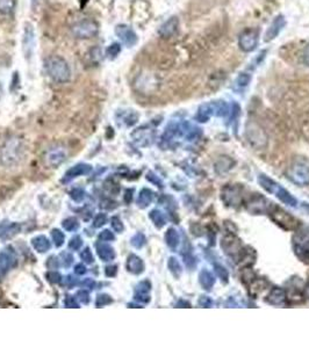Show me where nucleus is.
Here are the masks:
<instances>
[{
	"label": "nucleus",
	"mask_w": 309,
	"mask_h": 348,
	"mask_svg": "<svg viewBox=\"0 0 309 348\" xmlns=\"http://www.w3.org/2000/svg\"><path fill=\"white\" fill-rule=\"evenodd\" d=\"M16 6L15 0H0V14L9 15L14 12Z\"/></svg>",
	"instance_id": "obj_33"
},
{
	"label": "nucleus",
	"mask_w": 309,
	"mask_h": 348,
	"mask_svg": "<svg viewBox=\"0 0 309 348\" xmlns=\"http://www.w3.org/2000/svg\"><path fill=\"white\" fill-rule=\"evenodd\" d=\"M85 195H86V193H85V190L83 188H79V187H76L70 192V198L74 200L75 202H81L85 199Z\"/></svg>",
	"instance_id": "obj_39"
},
{
	"label": "nucleus",
	"mask_w": 309,
	"mask_h": 348,
	"mask_svg": "<svg viewBox=\"0 0 309 348\" xmlns=\"http://www.w3.org/2000/svg\"><path fill=\"white\" fill-rule=\"evenodd\" d=\"M81 246H83V239H81L79 236H75V237H72L70 242H69V248L74 249V251L80 249Z\"/></svg>",
	"instance_id": "obj_45"
},
{
	"label": "nucleus",
	"mask_w": 309,
	"mask_h": 348,
	"mask_svg": "<svg viewBox=\"0 0 309 348\" xmlns=\"http://www.w3.org/2000/svg\"><path fill=\"white\" fill-rule=\"evenodd\" d=\"M130 244L134 246L135 248H142L144 245L147 244V238L146 236L141 232H137L136 235H134L130 239Z\"/></svg>",
	"instance_id": "obj_36"
},
{
	"label": "nucleus",
	"mask_w": 309,
	"mask_h": 348,
	"mask_svg": "<svg viewBox=\"0 0 309 348\" xmlns=\"http://www.w3.org/2000/svg\"><path fill=\"white\" fill-rule=\"evenodd\" d=\"M16 264V259L12 252L7 249L0 252V278L7 273L9 269L13 268Z\"/></svg>",
	"instance_id": "obj_15"
},
{
	"label": "nucleus",
	"mask_w": 309,
	"mask_h": 348,
	"mask_svg": "<svg viewBox=\"0 0 309 348\" xmlns=\"http://www.w3.org/2000/svg\"><path fill=\"white\" fill-rule=\"evenodd\" d=\"M114 239H115V236L113 235V232H112L111 230H104V231L99 235L100 242H113Z\"/></svg>",
	"instance_id": "obj_49"
},
{
	"label": "nucleus",
	"mask_w": 309,
	"mask_h": 348,
	"mask_svg": "<svg viewBox=\"0 0 309 348\" xmlns=\"http://www.w3.org/2000/svg\"><path fill=\"white\" fill-rule=\"evenodd\" d=\"M285 25H286V21H285L284 15H278L273 20V22H272V25L270 26L268 32H266L265 38H264L265 42L274 40V38L279 35V33L281 32V29L285 27Z\"/></svg>",
	"instance_id": "obj_16"
},
{
	"label": "nucleus",
	"mask_w": 309,
	"mask_h": 348,
	"mask_svg": "<svg viewBox=\"0 0 309 348\" xmlns=\"http://www.w3.org/2000/svg\"><path fill=\"white\" fill-rule=\"evenodd\" d=\"M222 199L228 206H237L241 201V189L236 186H227L223 188Z\"/></svg>",
	"instance_id": "obj_11"
},
{
	"label": "nucleus",
	"mask_w": 309,
	"mask_h": 348,
	"mask_svg": "<svg viewBox=\"0 0 309 348\" xmlns=\"http://www.w3.org/2000/svg\"><path fill=\"white\" fill-rule=\"evenodd\" d=\"M133 194H134V189H127L126 193H124V202L130 203L131 200H133Z\"/></svg>",
	"instance_id": "obj_58"
},
{
	"label": "nucleus",
	"mask_w": 309,
	"mask_h": 348,
	"mask_svg": "<svg viewBox=\"0 0 309 348\" xmlns=\"http://www.w3.org/2000/svg\"><path fill=\"white\" fill-rule=\"evenodd\" d=\"M165 242L170 248L176 249L179 245V235L176 229L170 228L165 234Z\"/></svg>",
	"instance_id": "obj_30"
},
{
	"label": "nucleus",
	"mask_w": 309,
	"mask_h": 348,
	"mask_svg": "<svg viewBox=\"0 0 309 348\" xmlns=\"http://www.w3.org/2000/svg\"><path fill=\"white\" fill-rule=\"evenodd\" d=\"M304 63L309 67V44L306 47L304 52Z\"/></svg>",
	"instance_id": "obj_59"
},
{
	"label": "nucleus",
	"mask_w": 309,
	"mask_h": 348,
	"mask_svg": "<svg viewBox=\"0 0 309 348\" xmlns=\"http://www.w3.org/2000/svg\"><path fill=\"white\" fill-rule=\"evenodd\" d=\"M246 139L252 146L258 147V149L264 147L268 143V137L265 133L257 123L254 122H249L246 126Z\"/></svg>",
	"instance_id": "obj_5"
},
{
	"label": "nucleus",
	"mask_w": 309,
	"mask_h": 348,
	"mask_svg": "<svg viewBox=\"0 0 309 348\" xmlns=\"http://www.w3.org/2000/svg\"><path fill=\"white\" fill-rule=\"evenodd\" d=\"M86 267L83 264H78V265H76V267H75V273L77 274V275H84L85 273H86Z\"/></svg>",
	"instance_id": "obj_56"
},
{
	"label": "nucleus",
	"mask_w": 309,
	"mask_h": 348,
	"mask_svg": "<svg viewBox=\"0 0 309 348\" xmlns=\"http://www.w3.org/2000/svg\"><path fill=\"white\" fill-rule=\"evenodd\" d=\"M62 226L67 231H77L79 229V222L77 221L75 217H68L62 222Z\"/></svg>",
	"instance_id": "obj_35"
},
{
	"label": "nucleus",
	"mask_w": 309,
	"mask_h": 348,
	"mask_svg": "<svg viewBox=\"0 0 309 348\" xmlns=\"http://www.w3.org/2000/svg\"><path fill=\"white\" fill-rule=\"evenodd\" d=\"M44 68L49 77L55 83L64 84L68 83L71 78V69L68 62L58 55L49 56L44 61Z\"/></svg>",
	"instance_id": "obj_1"
},
{
	"label": "nucleus",
	"mask_w": 309,
	"mask_h": 348,
	"mask_svg": "<svg viewBox=\"0 0 309 348\" xmlns=\"http://www.w3.org/2000/svg\"><path fill=\"white\" fill-rule=\"evenodd\" d=\"M258 182H259V185H261L263 188L266 190V192L271 193V194H275V192H277L279 187H280V185H278L274 180L270 179L269 176L263 175V174L258 176Z\"/></svg>",
	"instance_id": "obj_27"
},
{
	"label": "nucleus",
	"mask_w": 309,
	"mask_h": 348,
	"mask_svg": "<svg viewBox=\"0 0 309 348\" xmlns=\"http://www.w3.org/2000/svg\"><path fill=\"white\" fill-rule=\"evenodd\" d=\"M156 133L151 128L144 126L137 128L131 133V139L137 146H149L153 144Z\"/></svg>",
	"instance_id": "obj_6"
},
{
	"label": "nucleus",
	"mask_w": 309,
	"mask_h": 348,
	"mask_svg": "<svg viewBox=\"0 0 309 348\" xmlns=\"http://www.w3.org/2000/svg\"><path fill=\"white\" fill-rule=\"evenodd\" d=\"M199 304H200V307H202V308H210V307H212L213 302H212V300H210L209 297L201 296V297H200V300H199Z\"/></svg>",
	"instance_id": "obj_55"
},
{
	"label": "nucleus",
	"mask_w": 309,
	"mask_h": 348,
	"mask_svg": "<svg viewBox=\"0 0 309 348\" xmlns=\"http://www.w3.org/2000/svg\"><path fill=\"white\" fill-rule=\"evenodd\" d=\"M106 222H107V215L100 212V214H98L94 217L93 226L94 228H101V226H104L105 224H106Z\"/></svg>",
	"instance_id": "obj_46"
},
{
	"label": "nucleus",
	"mask_w": 309,
	"mask_h": 348,
	"mask_svg": "<svg viewBox=\"0 0 309 348\" xmlns=\"http://www.w3.org/2000/svg\"><path fill=\"white\" fill-rule=\"evenodd\" d=\"M51 236H52V241H54L56 247H61V246L64 244L65 236H64L63 232L61 231V230L54 229L51 231Z\"/></svg>",
	"instance_id": "obj_37"
},
{
	"label": "nucleus",
	"mask_w": 309,
	"mask_h": 348,
	"mask_svg": "<svg viewBox=\"0 0 309 348\" xmlns=\"http://www.w3.org/2000/svg\"><path fill=\"white\" fill-rule=\"evenodd\" d=\"M230 160H232V159H230L229 157H221V158H220L218 162L215 163V171H216V172H219V173L228 172V171L232 167V165L235 164V162H232V163L227 164L228 162H230Z\"/></svg>",
	"instance_id": "obj_32"
},
{
	"label": "nucleus",
	"mask_w": 309,
	"mask_h": 348,
	"mask_svg": "<svg viewBox=\"0 0 309 348\" xmlns=\"http://www.w3.org/2000/svg\"><path fill=\"white\" fill-rule=\"evenodd\" d=\"M179 28V20L177 16H172L169 20H166L160 26L158 29V34L163 38H170L178 32Z\"/></svg>",
	"instance_id": "obj_13"
},
{
	"label": "nucleus",
	"mask_w": 309,
	"mask_h": 348,
	"mask_svg": "<svg viewBox=\"0 0 309 348\" xmlns=\"http://www.w3.org/2000/svg\"><path fill=\"white\" fill-rule=\"evenodd\" d=\"M77 297L83 304H88L90 303V294H88L87 290H79L77 293Z\"/></svg>",
	"instance_id": "obj_51"
},
{
	"label": "nucleus",
	"mask_w": 309,
	"mask_h": 348,
	"mask_svg": "<svg viewBox=\"0 0 309 348\" xmlns=\"http://www.w3.org/2000/svg\"><path fill=\"white\" fill-rule=\"evenodd\" d=\"M94 284H95L94 281L92 280V278H86V280L83 282V285H85V287H87L88 289H93Z\"/></svg>",
	"instance_id": "obj_60"
},
{
	"label": "nucleus",
	"mask_w": 309,
	"mask_h": 348,
	"mask_svg": "<svg viewBox=\"0 0 309 348\" xmlns=\"http://www.w3.org/2000/svg\"><path fill=\"white\" fill-rule=\"evenodd\" d=\"M67 158V153L63 147H52L48 150L44 156V163L50 167H57Z\"/></svg>",
	"instance_id": "obj_10"
},
{
	"label": "nucleus",
	"mask_w": 309,
	"mask_h": 348,
	"mask_svg": "<svg viewBox=\"0 0 309 348\" xmlns=\"http://www.w3.org/2000/svg\"><path fill=\"white\" fill-rule=\"evenodd\" d=\"M250 81H251V75L249 73H245V72H243V73H241L237 78H236L234 83V90L236 92L244 91L245 88L248 87Z\"/></svg>",
	"instance_id": "obj_29"
},
{
	"label": "nucleus",
	"mask_w": 309,
	"mask_h": 348,
	"mask_svg": "<svg viewBox=\"0 0 309 348\" xmlns=\"http://www.w3.org/2000/svg\"><path fill=\"white\" fill-rule=\"evenodd\" d=\"M62 259H63V266L64 267H70V266L74 264V255H72L70 252H62L61 254Z\"/></svg>",
	"instance_id": "obj_50"
},
{
	"label": "nucleus",
	"mask_w": 309,
	"mask_h": 348,
	"mask_svg": "<svg viewBox=\"0 0 309 348\" xmlns=\"http://www.w3.org/2000/svg\"><path fill=\"white\" fill-rule=\"evenodd\" d=\"M111 225H112V228H113L114 231L120 232V234L124 230L123 223L119 217H117V216H113V217L111 218Z\"/></svg>",
	"instance_id": "obj_44"
},
{
	"label": "nucleus",
	"mask_w": 309,
	"mask_h": 348,
	"mask_svg": "<svg viewBox=\"0 0 309 348\" xmlns=\"http://www.w3.org/2000/svg\"><path fill=\"white\" fill-rule=\"evenodd\" d=\"M115 35L119 37L121 43L124 44L128 48L134 47V45L137 43V41H139V37H137L134 29L123 24L117 25L116 27H115Z\"/></svg>",
	"instance_id": "obj_7"
},
{
	"label": "nucleus",
	"mask_w": 309,
	"mask_h": 348,
	"mask_svg": "<svg viewBox=\"0 0 309 348\" xmlns=\"http://www.w3.org/2000/svg\"><path fill=\"white\" fill-rule=\"evenodd\" d=\"M117 273V266L112 265V266H107L106 269H105V274H106V277L108 278H114L115 275Z\"/></svg>",
	"instance_id": "obj_53"
},
{
	"label": "nucleus",
	"mask_w": 309,
	"mask_h": 348,
	"mask_svg": "<svg viewBox=\"0 0 309 348\" xmlns=\"http://www.w3.org/2000/svg\"><path fill=\"white\" fill-rule=\"evenodd\" d=\"M32 245L39 253H47L49 249L51 248V244L49 239L45 236H36L32 239Z\"/></svg>",
	"instance_id": "obj_22"
},
{
	"label": "nucleus",
	"mask_w": 309,
	"mask_h": 348,
	"mask_svg": "<svg viewBox=\"0 0 309 348\" xmlns=\"http://www.w3.org/2000/svg\"><path fill=\"white\" fill-rule=\"evenodd\" d=\"M113 300H112L111 296H108L106 294H100L97 296V301H95V307L97 308H103L106 307V305L111 304Z\"/></svg>",
	"instance_id": "obj_41"
},
{
	"label": "nucleus",
	"mask_w": 309,
	"mask_h": 348,
	"mask_svg": "<svg viewBox=\"0 0 309 348\" xmlns=\"http://www.w3.org/2000/svg\"><path fill=\"white\" fill-rule=\"evenodd\" d=\"M21 226L18 223H2L0 224V238L9 239L20 232Z\"/></svg>",
	"instance_id": "obj_20"
},
{
	"label": "nucleus",
	"mask_w": 309,
	"mask_h": 348,
	"mask_svg": "<svg viewBox=\"0 0 309 348\" xmlns=\"http://www.w3.org/2000/svg\"><path fill=\"white\" fill-rule=\"evenodd\" d=\"M91 172H92L91 165H88V164H78V165L71 167L70 170L67 171V173H65L64 178L62 181L69 182L71 181L72 179L78 178V176L80 175H87V174H90Z\"/></svg>",
	"instance_id": "obj_14"
},
{
	"label": "nucleus",
	"mask_w": 309,
	"mask_h": 348,
	"mask_svg": "<svg viewBox=\"0 0 309 348\" xmlns=\"http://www.w3.org/2000/svg\"><path fill=\"white\" fill-rule=\"evenodd\" d=\"M212 115H215V103L203 104L199 107L198 111H196L195 120L201 123H205L207 121H209Z\"/></svg>",
	"instance_id": "obj_18"
},
{
	"label": "nucleus",
	"mask_w": 309,
	"mask_h": 348,
	"mask_svg": "<svg viewBox=\"0 0 309 348\" xmlns=\"http://www.w3.org/2000/svg\"><path fill=\"white\" fill-rule=\"evenodd\" d=\"M221 247L225 253H227L228 255H232V257L241 254L243 252L241 242H239V239L232 234L226 235L225 237L222 238Z\"/></svg>",
	"instance_id": "obj_9"
},
{
	"label": "nucleus",
	"mask_w": 309,
	"mask_h": 348,
	"mask_svg": "<svg viewBox=\"0 0 309 348\" xmlns=\"http://www.w3.org/2000/svg\"><path fill=\"white\" fill-rule=\"evenodd\" d=\"M154 192L149 188H143L140 192L139 198H137V206L140 207V208H147V207L150 206V203L153 202L154 200Z\"/></svg>",
	"instance_id": "obj_25"
},
{
	"label": "nucleus",
	"mask_w": 309,
	"mask_h": 348,
	"mask_svg": "<svg viewBox=\"0 0 309 348\" xmlns=\"http://www.w3.org/2000/svg\"><path fill=\"white\" fill-rule=\"evenodd\" d=\"M147 180H149V181H151L153 183H154V185H157L158 187H163V183L162 181H160L158 176H156L154 175V173H148V175H147Z\"/></svg>",
	"instance_id": "obj_54"
},
{
	"label": "nucleus",
	"mask_w": 309,
	"mask_h": 348,
	"mask_svg": "<svg viewBox=\"0 0 309 348\" xmlns=\"http://www.w3.org/2000/svg\"><path fill=\"white\" fill-rule=\"evenodd\" d=\"M35 47V34L34 29L31 25H26L24 35V52L27 60H31Z\"/></svg>",
	"instance_id": "obj_12"
},
{
	"label": "nucleus",
	"mask_w": 309,
	"mask_h": 348,
	"mask_svg": "<svg viewBox=\"0 0 309 348\" xmlns=\"http://www.w3.org/2000/svg\"><path fill=\"white\" fill-rule=\"evenodd\" d=\"M258 44V33L254 29H246L239 35L238 45L241 50L245 52H250L255 50Z\"/></svg>",
	"instance_id": "obj_8"
},
{
	"label": "nucleus",
	"mask_w": 309,
	"mask_h": 348,
	"mask_svg": "<svg viewBox=\"0 0 309 348\" xmlns=\"http://www.w3.org/2000/svg\"><path fill=\"white\" fill-rule=\"evenodd\" d=\"M287 178L298 186L309 185V166L304 163H294L287 171Z\"/></svg>",
	"instance_id": "obj_4"
},
{
	"label": "nucleus",
	"mask_w": 309,
	"mask_h": 348,
	"mask_svg": "<svg viewBox=\"0 0 309 348\" xmlns=\"http://www.w3.org/2000/svg\"><path fill=\"white\" fill-rule=\"evenodd\" d=\"M97 253H98V257H99L101 260L105 261V262L114 260L115 257H116V253H115L114 248L112 247L111 245L105 244V242L98 243Z\"/></svg>",
	"instance_id": "obj_19"
},
{
	"label": "nucleus",
	"mask_w": 309,
	"mask_h": 348,
	"mask_svg": "<svg viewBox=\"0 0 309 348\" xmlns=\"http://www.w3.org/2000/svg\"><path fill=\"white\" fill-rule=\"evenodd\" d=\"M121 52V45L119 43H113L111 45H108V48L106 49V56L110 60H114L116 58L119 54Z\"/></svg>",
	"instance_id": "obj_38"
},
{
	"label": "nucleus",
	"mask_w": 309,
	"mask_h": 348,
	"mask_svg": "<svg viewBox=\"0 0 309 348\" xmlns=\"http://www.w3.org/2000/svg\"><path fill=\"white\" fill-rule=\"evenodd\" d=\"M47 280L50 283H60L62 280V275L57 271H50L47 273Z\"/></svg>",
	"instance_id": "obj_47"
},
{
	"label": "nucleus",
	"mask_w": 309,
	"mask_h": 348,
	"mask_svg": "<svg viewBox=\"0 0 309 348\" xmlns=\"http://www.w3.org/2000/svg\"><path fill=\"white\" fill-rule=\"evenodd\" d=\"M151 290V283L148 280L140 282L136 285V295H149Z\"/></svg>",
	"instance_id": "obj_40"
},
{
	"label": "nucleus",
	"mask_w": 309,
	"mask_h": 348,
	"mask_svg": "<svg viewBox=\"0 0 309 348\" xmlns=\"http://www.w3.org/2000/svg\"><path fill=\"white\" fill-rule=\"evenodd\" d=\"M275 196L280 200V201L282 203H285V205H287V206H291V207H295L298 205V201H297V199L294 198L293 195L291 194V193L288 192L287 189H285V188H282V187L280 186L278 188L277 192H275Z\"/></svg>",
	"instance_id": "obj_24"
},
{
	"label": "nucleus",
	"mask_w": 309,
	"mask_h": 348,
	"mask_svg": "<svg viewBox=\"0 0 309 348\" xmlns=\"http://www.w3.org/2000/svg\"><path fill=\"white\" fill-rule=\"evenodd\" d=\"M127 271L134 275H140L144 272V262L136 254H130L127 259Z\"/></svg>",
	"instance_id": "obj_17"
},
{
	"label": "nucleus",
	"mask_w": 309,
	"mask_h": 348,
	"mask_svg": "<svg viewBox=\"0 0 309 348\" xmlns=\"http://www.w3.org/2000/svg\"><path fill=\"white\" fill-rule=\"evenodd\" d=\"M120 122H122L126 127H133L139 121V114L134 110H122L117 114Z\"/></svg>",
	"instance_id": "obj_23"
},
{
	"label": "nucleus",
	"mask_w": 309,
	"mask_h": 348,
	"mask_svg": "<svg viewBox=\"0 0 309 348\" xmlns=\"http://www.w3.org/2000/svg\"><path fill=\"white\" fill-rule=\"evenodd\" d=\"M72 35L79 40H90L98 35L99 25L94 20H81L74 24L71 28Z\"/></svg>",
	"instance_id": "obj_3"
},
{
	"label": "nucleus",
	"mask_w": 309,
	"mask_h": 348,
	"mask_svg": "<svg viewBox=\"0 0 309 348\" xmlns=\"http://www.w3.org/2000/svg\"><path fill=\"white\" fill-rule=\"evenodd\" d=\"M149 217L157 229H162L163 226L166 224L165 215H164L163 212L158 209H154L153 211H150Z\"/></svg>",
	"instance_id": "obj_31"
},
{
	"label": "nucleus",
	"mask_w": 309,
	"mask_h": 348,
	"mask_svg": "<svg viewBox=\"0 0 309 348\" xmlns=\"http://www.w3.org/2000/svg\"><path fill=\"white\" fill-rule=\"evenodd\" d=\"M270 217L273 221L275 224L280 226L284 230L287 231H295L300 226V222L297 218L293 217L291 214H288L287 211L279 208L277 206H271L269 209Z\"/></svg>",
	"instance_id": "obj_2"
},
{
	"label": "nucleus",
	"mask_w": 309,
	"mask_h": 348,
	"mask_svg": "<svg viewBox=\"0 0 309 348\" xmlns=\"http://www.w3.org/2000/svg\"><path fill=\"white\" fill-rule=\"evenodd\" d=\"M80 258H81V260H83L85 264H87V265H91L94 262L93 254H92L91 249L88 247H85L83 251L80 252Z\"/></svg>",
	"instance_id": "obj_43"
},
{
	"label": "nucleus",
	"mask_w": 309,
	"mask_h": 348,
	"mask_svg": "<svg viewBox=\"0 0 309 348\" xmlns=\"http://www.w3.org/2000/svg\"><path fill=\"white\" fill-rule=\"evenodd\" d=\"M106 202H107V205H110L112 201H111V200H107ZM100 207H103V208H106V209H113V207H112V206L111 207L110 206H105V203H103V205H100Z\"/></svg>",
	"instance_id": "obj_62"
},
{
	"label": "nucleus",
	"mask_w": 309,
	"mask_h": 348,
	"mask_svg": "<svg viewBox=\"0 0 309 348\" xmlns=\"http://www.w3.org/2000/svg\"><path fill=\"white\" fill-rule=\"evenodd\" d=\"M265 202H266L265 199L258 198L257 200H254V201L250 203L248 208H249L250 211L255 212V214H259V212L269 211V209H270V207H271V205H264Z\"/></svg>",
	"instance_id": "obj_28"
},
{
	"label": "nucleus",
	"mask_w": 309,
	"mask_h": 348,
	"mask_svg": "<svg viewBox=\"0 0 309 348\" xmlns=\"http://www.w3.org/2000/svg\"><path fill=\"white\" fill-rule=\"evenodd\" d=\"M285 301H286L285 290L284 289L279 288V287L272 288V290L270 291L268 297H266V302H268L269 304H272V305H280V304L284 303Z\"/></svg>",
	"instance_id": "obj_21"
},
{
	"label": "nucleus",
	"mask_w": 309,
	"mask_h": 348,
	"mask_svg": "<svg viewBox=\"0 0 309 348\" xmlns=\"http://www.w3.org/2000/svg\"><path fill=\"white\" fill-rule=\"evenodd\" d=\"M67 284L69 285V287H74V285L77 284V280L72 277H68L67 278Z\"/></svg>",
	"instance_id": "obj_61"
},
{
	"label": "nucleus",
	"mask_w": 309,
	"mask_h": 348,
	"mask_svg": "<svg viewBox=\"0 0 309 348\" xmlns=\"http://www.w3.org/2000/svg\"><path fill=\"white\" fill-rule=\"evenodd\" d=\"M65 307L78 309L79 308V304H78V302L76 301L74 296H67V298H65Z\"/></svg>",
	"instance_id": "obj_52"
},
{
	"label": "nucleus",
	"mask_w": 309,
	"mask_h": 348,
	"mask_svg": "<svg viewBox=\"0 0 309 348\" xmlns=\"http://www.w3.org/2000/svg\"><path fill=\"white\" fill-rule=\"evenodd\" d=\"M301 255L305 259H308L309 260V241L306 243L305 245H302L301 247Z\"/></svg>",
	"instance_id": "obj_57"
},
{
	"label": "nucleus",
	"mask_w": 309,
	"mask_h": 348,
	"mask_svg": "<svg viewBox=\"0 0 309 348\" xmlns=\"http://www.w3.org/2000/svg\"><path fill=\"white\" fill-rule=\"evenodd\" d=\"M199 282L203 289L209 290V289H212L213 285L215 284V278L214 275L207 271V269H202L199 274Z\"/></svg>",
	"instance_id": "obj_26"
},
{
	"label": "nucleus",
	"mask_w": 309,
	"mask_h": 348,
	"mask_svg": "<svg viewBox=\"0 0 309 348\" xmlns=\"http://www.w3.org/2000/svg\"><path fill=\"white\" fill-rule=\"evenodd\" d=\"M45 265H47L48 269L56 271V269H58V267H60V260H58L57 257H55V255H51V257L48 258L47 264Z\"/></svg>",
	"instance_id": "obj_48"
},
{
	"label": "nucleus",
	"mask_w": 309,
	"mask_h": 348,
	"mask_svg": "<svg viewBox=\"0 0 309 348\" xmlns=\"http://www.w3.org/2000/svg\"><path fill=\"white\" fill-rule=\"evenodd\" d=\"M215 273H216V277H218L222 282H226V283L228 282L229 273H228V271L223 267V266L215 265Z\"/></svg>",
	"instance_id": "obj_42"
},
{
	"label": "nucleus",
	"mask_w": 309,
	"mask_h": 348,
	"mask_svg": "<svg viewBox=\"0 0 309 348\" xmlns=\"http://www.w3.org/2000/svg\"><path fill=\"white\" fill-rule=\"evenodd\" d=\"M167 266H169L170 272L173 274L175 278H179L180 275H182V266H180L179 261L177 260L176 258H170L169 262H167Z\"/></svg>",
	"instance_id": "obj_34"
}]
</instances>
